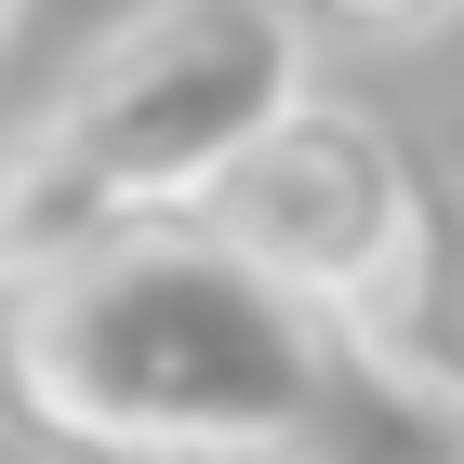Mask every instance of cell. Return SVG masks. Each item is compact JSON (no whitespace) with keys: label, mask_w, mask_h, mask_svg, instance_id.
<instances>
[{"label":"cell","mask_w":464,"mask_h":464,"mask_svg":"<svg viewBox=\"0 0 464 464\" xmlns=\"http://www.w3.org/2000/svg\"><path fill=\"white\" fill-rule=\"evenodd\" d=\"M332 319H345V345L372 358L385 385H411L438 425H464V186L425 173L411 239H398L385 266H372V292H345Z\"/></svg>","instance_id":"obj_4"},{"label":"cell","mask_w":464,"mask_h":464,"mask_svg":"<svg viewBox=\"0 0 464 464\" xmlns=\"http://www.w3.org/2000/svg\"><path fill=\"white\" fill-rule=\"evenodd\" d=\"M305 14H319L332 40H438L464 0H305Z\"/></svg>","instance_id":"obj_5"},{"label":"cell","mask_w":464,"mask_h":464,"mask_svg":"<svg viewBox=\"0 0 464 464\" xmlns=\"http://www.w3.org/2000/svg\"><path fill=\"white\" fill-rule=\"evenodd\" d=\"M14 40H27V0H0V53H14Z\"/></svg>","instance_id":"obj_6"},{"label":"cell","mask_w":464,"mask_h":464,"mask_svg":"<svg viewBox=\"0 0 464 464\" xmlns=\"http://www.w3.org/2000/svg\"><path fill=\"white\" fill-rule=\"evenodd\" d=\"M0 411L80 464H464V425L385 385L332 305L226 252L199 213H160L14 292Z\"/></svg>","instance_id":"obj_1"},{"label":"cell","mask_w":464,"mask_h":464,"mask_svg":"<svg viewBox=\"0 0 464 464\" xmlns=\"http://www.w3.org/2000/svg\"><path fill=\"white\" fill-rule=\"evenodd\" d=\"M292 93H319V40L292 0H133L0 133V305L160 213H199Z\"/></svg>","instance_id":"obj_2"},{"label":"cell","mask_w":464,"mask_h":464,"mask_svg":"<svg viewBox=\"0 0 464 464\" xmlns=\"http://www.w3.org/2000/svg\"><path fill=\"white\" fill-rule=\"evenodd\" d=\"M411 199H425V160L398 133L385 107H358V93H292L266 133L239 146L199 199L226 252H252L266 279H292L305 305H345L372 292L398 239H411Z\"/></svg>","instance_id":"obj_3"},{"label":"cell","mask_w":464,"mask_h":464,"mask_svg":"<svg viewBox=\"0 0 464 464\" xmlns=\"http://www.w3.org/2000/svg\"><path fill=\"white\" fill-rule=\"evenodd\" d=\"M252 464H279V451H252Z\"/></svg>","instance_id":"obj_7"}]
</instances>
